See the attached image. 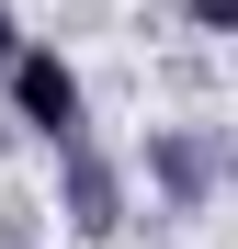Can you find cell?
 I'll use <instances>...</instances> for the list:
<instances>
[{
    "label": "cell",
    "instance_id": "6da1fadb",
    "mask_svg": "<svg viewBox=\"0 0 238 249\" xmlns=\"http://www.w3.org/2000/svg\"><path fill=\"white\" fill-rule=\"evenodd\" d=\"M0 102H12V124H23V136H46V147L91 136V79H79V57H68V46H46V34H23V46H12Z\"/></svg>",
    "mask_w": 238,
    "mask_h": 249
},
{
    "label": "cell",
    "instance_id": "7a4b0ae2",
    "mask_svg": "<svg viewBox=\"0 0 238 249\" xmlns=\"http://www.w3.org/2000/svg\"><path fill=\"white\" fill-rule=\"evenodd\" d=\"M57 215H68V238H125V215H136V170L113 159L102 136H68L57 147Z\"/></svg>",
    "mask_w": 238,
    "mask_h": 249
},
{
    "label": "cell",
    "instance_id": "3957f363",
    "mask_svg": "<svg viewBox=\"0 0 238 249\" xmlns=\"http://www.w3.org/2000/svg\"><path fill=\"white\" fill-rule=\"evenodd\" d=\"M136 170H147V193L170 204V215H204V204L227 193V136L216 124H147Z\"/></svg>",
    "mask_w": 238,
    "mask_h": 249
},
{
    "label": "cell",
    "instance_id": "277c9868",
    "mask_svg": "<svg viewBox=\"0 0 238 249\" xmlns=\"http://www.w3.org/2000/svg\"><path fill=\"white\" fill-rule=\"evenodd\" d=\"M193 12V34H238V0H182Z\"/></svg>",
    "mask_w": 238,
    "mask_h": 249
},
{
    "label": "cell",
    "instance_id": "5b68a950",
    "mask_svg": "<svg viewBox=\"0 0 238 249\" xmlns=\"http://www.w3.org/2000/svg\"><path fill=\"white\" fill-rule=\"evenodd\" d=\"M12 46H23V12H12V0H0V68H12Z\"/></svg>",
    "mask_w": 238,
    "mask_h": 249
}]
</instances>
